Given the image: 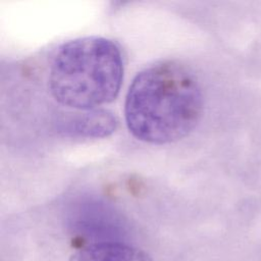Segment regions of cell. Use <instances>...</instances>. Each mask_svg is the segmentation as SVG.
Segmentation results:
<instances>
[{
  "label": "cell",
  "instance_id": "1",
  "mask_svg": "<svg viewBox=\"0 0 261 261\" xmlns=\"http://www.w3.org/2000/svg\"><path fill=\"white\" fill-rule=\"evenodd\" d=\"M202 110L203 96L196 76L174 60L157 62L139 72L124 104L129 132L140 141L157 145L188 136Z\"/></svg>",
  "mask_w": 261,
  "mask_h": 261
},
{
  "label": "cell",
  "instance_id": "2",
  "mask_svg": "<svg viewBox=\"0 0 261 261\" xmlns=\"http://www.w3.org/2000/svg\"><path fill=\"white\" fill-rule=\"evenodd\" d=\"M123 77L119 47L102 37H84L61 45L50 67V91L60 104L91 110L117 96Z\"/></svg>",
  "mask_w": 261,
  "mask_h": 261
},
{
  "label": "cell",
  "instance_id": "3",
  "mask_svg": "<svg viewBox=\"0 0 261 261\" xmlns=\"http://www.w3.org/2000/svg\"><path fill=\"white\" fill-rule=\"evenodd\" d=\"M68 261H154L143 250L125 242H101L80 248Z\"/></svg>",
  "mask_w": 261,
  "mask_h": 261
},
{
  "label": "cell",
  "instance_id": "4",
  "mask_svg": "<svg viewBox=\"0 0 261 261\" xmlns=\"http://www.w3.org/2000/svg\"><path fill=\"white\" fill-rule=\"evenodd\" d=\"M116 121L111 113L103 110L87 112L82 116L76 117L73 122V127L69 130L80 135L103 137L112 133L115 129Z\"/></svg>",
  "mask_w": 261,
  "mask_h": 261
}]
</instances>
